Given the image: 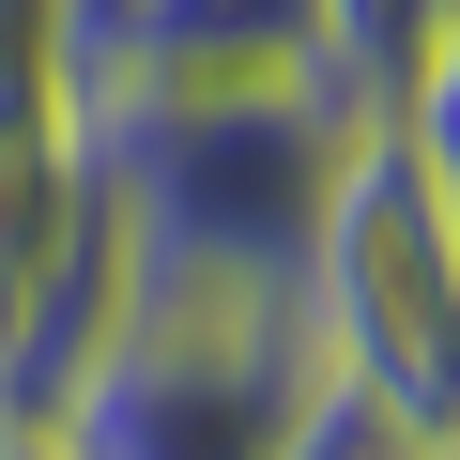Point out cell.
<instances>
[{"label": "cell", "mask_w": 460, "mask_h": 460, "mask_svg": "<svg viewBox=\"0 0 460 460\" xmlns=\"http://www.w3.org/2000/svg\"><path fill=\"white\" fill-rule=\"evenodd\" d=\"M93 138V199L108 246L138 277H246L292 292L338 154L368 138L338 93H138V108H77Z\"/></svg>", "instance_id": "6da1fadb"}, {"label": "cell", "mask_w": 460, "mask_h": 460, "mask_svg": "<svg viewBox=\"0 0 460 460\" xmlns=\"http://www.w3.org/2000/svg\"><path fill=\"white\" fill-rule=\"evenodd\" d=\"M323 414L307 323L292 292L246 277H108L93 353L62 368V399L31 414L62 460H292Z\"/></svg>", "instance_id": "7a4b0ae2"}, {"label": "cell", "mask_w": 460, "mask_h": 460, "mask_svg": "<svg viewBox=\"0 0 460 460\" xmlns=\"http://www.w3.org/2000/svg\"><path fill=\"white\" fill-rule=\"evenodd\" d=\"M292 323L338 414L399 429L414 460H460V215L429 199V169L399 154V123H368L323 184V230L292 261Z\"/></svg>", "instance_id": "3957f363"}, {"label": "cell", "mask_w": 460, "mask_h": 460, "mask_svg": "<svg viewBox=\"0 0 460 460\" xmlns=\"http://www.w3.org/2000/svg\"><path fill=\"white\" fill-rule=\"evenodd\" d=\"M108 199H93V138L62 93H0V429H31L62 399V368L108 323Z\"/></svg>", "instance_id": "277c9868"}, {"label": "cell", "mask_w": 460, "mask_h": 460, "mask_svg": "<svg viewBox=\"0 0 460 460\" xmlns=\"http://www.w3.org/2000/svg\"><path fill=\"white\" fill-rule=\"evenodd\" d=\"M138 93H338L323 0H93L62 16V108Z\"/></svg>", "instance_id": "5b68a950"}, {"label": "cell", "mask_w": 460, "mask_h": 460, "mask_svg": "<svg viewBox=\"0 0 460 460\" xmlns=\"http://www.w3.org/2000/svg\"><path fill=\"white\" fill-rule=\"evenodd\" d=\"M445 31H460V0H323V62H338V108H353V123H384V108H399V77H414Z\"/></svg>", "instance_id": "8992f818"}, {"label": "cell", "mask_w": 460, "mask_h": 460, "mask_svg": "<svg viewBox=\"0 0 460 460\" xmlns=\"http://www.w3.org/2000/svg\"><path fill=\"white\" fill-rule=\"evenodd\" d=\"M384 123H399V154L429 169V199L460 215V31H445V47H429V62L399 77V108H384Z\"/></svg>", "instance_id": "52a82bcc"}, {"label": "cell", "mask_w": 460, "mask_h": 460, "mask_svg": "<svg viewBox=\"0 0 460 460\" xmlns=\"http://www.w3.org/2000/svg\"><path fill=\"white\" fill-rule=\"evenodd\" d=\"M292 460H414V445H399V429H368V414H338V399H323V414H307V445H292Z\"/></svg>", "instance_id": "ba28073f"}, {"label": "cell", "mask_w": 460, "mask_h": 460, "mask_svg": "<svg viewBox=\"0 0 460 460\" xmlns=\"http://www.w3.org/2000/svg\"><path fill=\"white\" fill-rule=\"evenodd\" d=\"M0 460H62V445H47V429H0Z\"/></svg>", "instance_id": "9c48e42d"}]
</instances>
